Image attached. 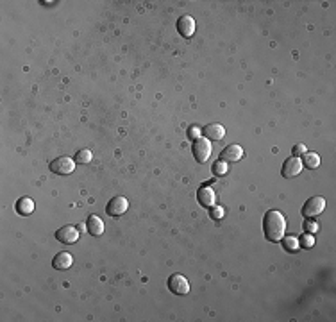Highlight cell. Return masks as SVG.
I'll list each match as a JSON object with an SVG mask.
<instances>
[{
    "label": "cell",
    "mask_w": 336,
    "mask_h": 322,
    "mask_svg": "<svg viewBox=\"0 0 336 322\" xmlns=\"http://www.w3.org/2000/svg\"><path fill=\"white\" fill-rule=\"evenodd\" d=\"M283 247L288 252H297L301 249V244H299L297 236H283Z\"/></svg>",
    "instance_id": "17"
},
{
    "label": "cell",
    "mask_w": 336,
    "mask_h": 322,
    "mask_svg": "<svg viewBox=\"0 0 336 322\" xmlns=\"http://www.w3.org/2000/svg\"><path fill=\"white\" fill-rule=\"evenodd\" d=\"M304 229H306V233H317L318 224L317 222H311V219H308L306 220V224H304Z\"/></svg>",
    "instance_id": "22"
},
{
    "label": "cell",
    "mask_w": 336,
    "mask_h": 322,
    "mask_svg": "<svg viewBox=\"0 0 336 322\" xmlns=\"http://www.w3.org/2000/svg\"><path fill=\"white\" fill-rule=\"evenodd\" d=\"M91 157H93L91 156V150L82 149V150H79L77 156H75V163H90Z\"/></svg>",
    "instance_id": "18"
},
{
    "label": "cell",
    "mask_w": 336,
    "mask_h": 322,
    "mask_svg": "<svg viewBox=\"0 0 336 322\" xmlns=\"http://www.w3.org/2000/svg\"><path fill=\"white\" fill-rule=\"evenodd\" d=\"M325 199L320 195H315L311 197V199L306 200V204L302 206V217L304 219H315V217H318L322 211L325 209Z\"/></svg>",
    "instance_id": "2"
},
{
    "label": "cell",
    "mask_w": 336,
    "mask_h": 322,
    "mask_svg": "<svg viewBox=\"0 0 336 322\" xmlns=\"http://www.w3.org/2000/svg\"><path fill=\"white\" fill-rule=\"evenodd\" d=\"M16 211L20 215H31L34 211V200L29 199V197H22V199L16 200Z\"/></svg>",
    "instance_id": "15"
},
{
    "label": "cell",
    "mask_w": 336,
    "mask_h": 322,
    "mask_svg": "<svg viewBox=\"0 0 336 322\" xmlns=\"http://www.w3.org/2000/svg\"><path fill=\"white\" fill-rule=\"evenodd\" d=\"M302 170V161L299 156H292L285 161V165H283V176L286 179H292V177H297Z\"/></svg>",
    "instance_id": "8"
},
{
    "label": "cell",
    "mask_w": 336,
    "mask_h": 322,
    "mask_svg": "<svg viewBox=\"0 0 336 322\" xmlns=\"http://www.w3.org/2000/svg\"><path fill=\"white\" fill-rule=\"evenodd\" d=\"M55 238L65 245L75 244L79 240V229L75 228V226H63V228L58 229V233H55Z\"/></svg>",
    "instance_id": "7"
},
{
    "label": "cell",
    "mask_w": 336,
    "mask_h": 322,
    "mask_svg": "<svg viewBox=\"0 0 336 322\" xmlns=\"http://www.w3.org/2000/svg\"><path fill=\"white\" fill-rule=\"evenodd\" d=\"M197 199H199V202L204 208H213L216 202L215 190H213L211 186H202V188H199V192H197Z\"/></svg>",
    "instance_id": "9"
},
{
    "label": "cell",
    "mask_w": 336,
    "mask_h": 322,
    "mask_svg": "<svg viewBox=\"0 0 336 322\" xmlns=\"http://www.w3.org/2000/svg\"><path fill=\"white\" fill-rule=\"evenodd\" d=\"M86 229H88L90 235L100 236L102 233H104V222H102L98 215H90L88 217V220H86Z\"/></svg>",
    "instance_id": "14"
},
{
    "label": "cell",
    "mask_w": 336,
    "mask_h": 322,
    "mask_svg": "<svg viewBox=\"0 0 336 322\" xmlns=\"http://www.w3.org/2000/svg\"><path fill=\"white\" fill-rule=\"evenodd\" d=\"M227 172V165H226V161H218L215 165V174L216 176H226Z\"/></svg>",
    "instance_id": "21"
},
{
    "label": "cell",
    "mask_w": 336,
    "mask_h": 322,
    "mask_svg": "<svg viewBox=\"0 0 336 322\" xmlns=\"http://www.w3.org/2000/svg\"><path fill=\"white\" fill-rule=\"evenodd\" d=\"M222 215H223V209L220 208V206H213L211 208V219L218 220V219H222Z\"/></svg>",
    "instance_id": "23"
},
{
    "label": "cell",
    "mask_w": 336,
    "mask_h": 322,
    "mask_svg": "<svg viewBox=\"0 0 336 322\" xmlns=\"http://www.w3.org/2000/svg\"><path fill=\"white\" fill-rule=\"evenodd\" d=\"M177 31H179L184 38H192L193 32H195V20L188 15L181 16V18L177 20Z\"/></svg>",
    "instance_id": "11"
},
{
    "label": "cell",
    "mask_w": 336,
    "mask_h": 322,
    "mask_svg": "<svg viewBox=\"0 0 336 322\" xmlns=\"http://www.w3.org/2000/svg\"><path fill=\"white\" fill-rule=\"evenodd\" d=\"M302 161V167H308V169H317L320 165V156L317 152H306L304 154V159Z\"/></svg>",
    "instance_id": "16"
},
{
    "label": "cell",
    "mask_w": 336,
    "mask_h": 322,
    "mask_svg": "<svg viewBox=\"0 0 336 322\" xmlns=\"http://www.w3.org/2000/svg\"><path fill=\"white\" fill-rule=\"evenodd\" d=\"M48 169L54 174H58V176H68V174H72L75 170V159H72L68 156L55 157L54 161H50Z\"/></svg>",
    "instance_id": "3"
},
{
    "label": "cell",
    "mask_w": 336,
    "mask_h": 322,
    "mask_svg": "<svg viewBox=\"0 0 336 322\" xmlns=\"http://www.w3.org/2000/svg\"><path fill=\"white\" fill-rule=\"evenodd\" d=\"M72 263H74V258H72L70 252L63 251V252H58V254L54 256V261H52V267L55 269V271H67V269L72 267Z\"/></svg>",
    "instance_id": "13"
},
{
    "label": "cell",
    "mask_w": 336,
    "mask_h": 322,
    "mask_svg": "<svg viewBox=\"0 0 336 322\" xmlns=\"http://www.w3.org/2000/svg\"><path fill=\"white\" fill-rule=\"evenodd\" d=\"M243 157V149L240 145H229L220 152V161H226V163H235Z\"/></svg>",
    "instance_id": "10"
},
{
    "label": "cell",
    "mask_w": 336,
    "mask_h": 322,
    "mask_svg": "<svg viewBox=\"0 0 336 322\" xmlns=\"http://www.w3.org/2000/svg\"><path fill=\"white\" fill-rule=\"evenodd\" d=\"M127 208H129V200L125 199V197H113V199L107 202L106 206V213L109 217H113V219H117V217H122L125 211H127Z\"/></svg>",
    "instance_id": "5"
},
{
    "label": "cell",
    "mask_w": 336,
    "mask_h": 322,
    "mask_svg": "<svg viewBox=\"0 0 336 322\" xmlns=\"http://www.w3.org/2000/svg\"><path fill=\"white\" fill-rule=\"evenodd\" d=\"M200 134H202V129H200L199 126H192L190 129H188V136H190V140H193V142L199 140Z\"/></svg>",
    "instance_id": "20"
},
{
    "label": "cell",
    "mask_w": 336,
    "mask_h": 322,
    "mask_svg": "<svg viewBox=\"0 0 336 322\" xmlns=\"http://www.w3.org/2000/svg\"><path fill=\"white\" fill-rule=\"evenodd\" d=\"M211 142L207 140V138H199L193 142V156L199 163H206L209 157H211Z\"/></svg>",
    "instance_id": "4"
},
{
    "label": "cell",
    "mask_w": 336,
    "mask_h": 322,
    "mask_svg": "<svg viewBox=\"0 0 336 322\" xmlns=\"http://www.w3.org/2000/svg\"><path fill=\"white\" fill-rule=\"evenodd\" d=\"M301 154H306V145L304 143H297L293 147V156H301Z\"/></svg>",
    "instance_id": "24"
},
{
    "label": "cell",
    "mask_w": 336,
    "mask_h": 322,
    "mask_svg": "<svg viewBox=\"0 0 336 322\" xmlns=\"http://www.w3.org/2000/svg\"><path fill=\"white\" fill-rule=\"evenodd\" d=\"M168 288L176 295H186L190 292V283H188V279L184 276L172 274L168 278Z\"/></svg>",
    "instance_id": "6"
},
{
    "label": "cell",
    "mask_w": 336,
    "mask_h": 322,
    "mask_svg": "<svg viewBox=\"0 0 336 322\" xmlns=\"http://www.w3.org/2000/svg\"><path fill=\"white\" fill-rule=\"evenodd\" d=\"M263 231H265V238L268 242H281L283 236L286 233V219L281 211L277 209H270L265 213V219H263Z\"/></svg>",
    "instance_id": "1"
},
{
    "label": "cell",
    "mask_w": 336,
    "mask_h": 322,
    "mask_svg": "<svg viewBox=\"0 0 336 322\" xmlns=\"http://www.w3.org/2000/svg\"><path fill=\"white\" fill-rule=\"evenodd\" d=\"M299 244H301V247H304V249H311L313 244H315V238H313V235H304L301 240H299Z\"/></svg>",
    "instance_id": "19"
},
{
    "label": "cell",
    "mask_w": 336,
    "mask_h": 322,
    "mask_svg": "<svg viewBox=\"0 0 336 322\" xmlns=\"http://www.w3.org/2000/svg\"><path fill=\"white\" fill-rule=\"evenodd\" d=\"M202 134L207 138V140H211V142H218L226 136V129H223L222 124H209L202 129Z\"/></svg>",
    "instance_id": "12"
}]
</instances>
